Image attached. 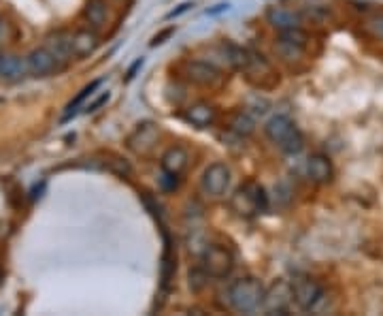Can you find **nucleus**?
Instances as JSON below:
<instances>
[{
  "mask_svg": "<svg viewBox=\"0 0 383 316\" xmlns=\"http://www.w3.org/2000/svg\"><path fill=\"white\" fill-rule=\"evenodd\" d=\"M164 235V254H162V288L168 290L170 286V280L175 276V270H177V252H175V246H173V239L168 235V231L164 229L162 231Z\"/></svg>",
  "mask_w": 383,
  "mask_h": 316,
  "instance_id": "nucleus-19",
  "label": "nucleus"
},
{
  "mask_svg": "<svg viewBox=\"0 0 383 316\" xmlns=\"http://www.w3.org/2000/svg\"><path fill=\"white\" fill-rule=\"evenodd\" d=\"M0 32H3V21H0Z\"/></svg>",
  "mask_w": 383,
  "mask_h": 316,
  "instance_id": "nucleus-30",
  "label": "nucleus"
},
{
  "mask_svg": "<svg viewBox=\"0 0 383 316\" xmlns=\"http://www.w3.org/2000/svg\"><path fill=\"white\" fill-rule=\"evenodd\" d=\"M200 270L209 278H228L235 270V257L226 246L207 244L200 252Z\"/></svg>",
  "mask_w": 383,
  "mask_h": 316,
  "instance_id": "nucleus-4",
  "label": "nucleus"
},
{
  "mask_svg": "<svg viewBox=\"0 0 383 316\" xmlns=\"http://www.w3.org/2000/svg\"><path fill=\"white\" fill-rule=\"evenodd\" d=\"M264 295H266V290H264L262 282L255 280V278L235 280L226 290L228 306L233 308L235 312H239V314L255 312L264 304Z\"/></svg>",
  "mask_w": 383,
  "mask_h": 316,
  "instance_id": "nucleus-1",
  "label": "nucleus"
},
{
  "mask_svg": "<svg viewBox=\"0 0 383 316\" xmlns=\"http://www.w3.org/2000/svg\"><path fill=\"white\" fill-rule=\"evenodd\" d=\"M279 41L290 43V45H296V47H302V50H304L306 41H309V35H306L302 28H288V30H281Z\"/></svg>",
  "mask_w": 383,
  "mask_h": 316,
  "instance_id": "nucleus-22",
  "label": "nucleus"
},
{
  "mask_svg": "<svg viewBox=\"0 0 383 316\" xmlns=\"http://www.w3.org/2000/svg\"><path fill=\"white\" fill-rule=\"evenodd\" d=\"M292 299L302 312H315L324 301V288L309 276H296L292 280Z\"/></svg>",
  "mask_w": 383,
  "mask_h": 316,
  "instance_id": "nucleus-5",
  "label": "nucleus"
},
{
  "mask_svg": "<svg viewBox=\"0 0 383 316\" xmlns=\"http://www.w3.org/2000/svg\"><path fill=\"white\" fill-rule=\"evenodd\" d=\"M107 101H109V92H107V94H102L100 99H96V101H94L92 105H88V109H86V111H96V109H98V107H100L102 103H107Z\"/></svg>",
  "mask_w": 383,
  "mask_h": 316,
  "instance_id": "nucleus-26",
  "label": "nucleus"
},
{
  "mask_svg": "<svg viewBox=\"0 0 383 316\" xmlns=\"http://www.w3.org/2000/svg\"><path fill=\"white\" fill-rule=\"evenodd\" d=\"M190 152L184 148V145H170V148L162 154L160 158V167L164 174H170V176H177L181 178L188 167H190Z\"/></svg>",
  "mask_w": 383,
  "mask_h": 316,
  "instance_id": "nucleus-11",
  "label": "nucleus"
},
{
  "mask_svg": "<svg viewBox=\"0 0 383 316\" xmlns=\"http://www.w3.org/2000/svg\"><path fill=\"white\" fill-rule=\"evenodd\" d=\"M266 19H268L271 26L277 28L279 32H281V30H288V28H300V24H302L300 13L292 11V9H284V7H273V9H268Z\"/></svg>",
  "mask_w": 383,
  "mask_h": 316,
  "instance_id": "nucleus-16",
  "label": "nucleus"
},
{
  "mask_svg": "<svg viewBox=\"0 0 383 316\" xmlns=\"http://www.w3.org/2000/svg\"><path fill=\"white\" fill-rule=\"evenodd\" d=\"M98 47V35L94 32V28H84L72 32V58H86L90 54L96 52Z\"/></svg>",
  "mask_w": 383,
  "mask_h": 316,
  "instance_id": "nucleus-18",
  "label": "nucleus"
},
{
  "mask_svg": "<svg viewBox=\"0 0 383 316\" xmlns=\"http://www.w3.org/2000/svg\"><path fill=\"white\" fill-rule=\"evenodd\" d=\"M230 129H233L235 133H239V135H251L253 133V120L245 113V111H241V113H237L235 118H233V122H230Z\"/></svg>",
  "mask_w": 383,
  "mask_h": 316,
  "instance_id": "nucleus-23",
  "label": "nucleus"
},
{
  "mask_svg": "<svg viewBox=\"0 0 383 316\" xmlns=\"http://www.w3.org/2000/svg\"><path fill=\"white\" fill-rule=\"evenodd\" d=\"M26 64H28V75L32 77H47L51 73H58L64 64L51 54L47 47H39V50H32L28 56H26Z\"/></svg>",
  "mask_w": 383,
  "mask_h": 316,
  "instance_id": "nucleus-10",
  "label": "nucleus"
},
{
  "mask_svg": "<svg viewBox=\"0 0 383 316\" xmlns=\"http://www.w3.org/2000/svg\"><path fill=\"white\" fill-rule=\"evenodd\" d=\"M243 73L247 75V80L255 86V88H262V90H271L279 84V77H277V73L273 68V64L260 56V54H255L249 50L247 54V62L243 66Z\"/></svg>",
  "mask_w": 383,
  "mask_h": 316,
  "instance_id": "nucleus-7",
  "label": "nucleus"
},
{
  "mask_svg": "<svg viewBox=\"0 0 383 316\" xmlns=\"http://www.w3.org/2000/svg\"><path fill=\"white\" fill-rule=\"evenodd\" d=\"M217 107L207 103V101H200V103H194L186 109V120L190 124L198 127V129H207L211 124L217 122Z\"/></svg>",
  "mask_w": 383,
  "mask_h": 316,
  "instance_id": "nucleus-14",
  "label": "nucleus"
},
{
  "mask_svg": "<svg viewBox=\"0 0 383 316\" xmlns=\"http://www.w3.org/2000/svg\"><path fill=\"white\" fill-rule=\"evenodd\" d=\"M230 186V169L224 162H211L200 178V190L209 199H219Z\"/></svg>",
  "mask_w": 383,
  "mask_h": 316,
  "instance_id": "nucleus-9",
  "label": "nucleus"
},
{
  "mask_svg": "<svg viewBox=\"0 0 383 316\" xmlns=\"http://www.w3.org/2000/svg\"><path fill=\"white\" fill-rule=\"evenodd\" d=\"M158 141H160V129L153 122H143L128 135L126 145H128V150H132L137 156L147 158L153 154V150H156Z\"/></svg>",
  "mask_w": 383,
  "mask_h": 316,
  "instance_id": "nucleus-8",
  "label": "nucleus"
},
{
  "mask_svg": "<svg viewBox=\"0 0 383 316\" xmlns=\"http://www.w3.org/2000/svg\"><path fill=\"white\" fill-rule=\"evenodd\" d=\"M47 50L54 54L62 64H66L72 58V32L68 30H60L56 35H51L47 39Z\"/></svg>",
  "mask_w": 383,
  "mask_h": 316,
  "instance_id": "nucleus-17",
  "label": "nucleus"
},
{
  "mask_svg": "<svg viewBox=\"0 0 383 316\" xmlns=\"http://www.w3.org/2000/svg\"><path fill=\"white\" fill-rule=\"evenodd\" d=\"M28 75L26 58L15 54H0V82H19Z\"/></svg>",
  "mask_w": 383,
  "mask_h": 316,
  "instance_id": "nucleus-13",
  "label": "nucleus"
},
{
  "mask_svg": "<svg viewBox=\"0 0 383 316\" xmlns=\"http://www.w3.org/2000/svg\"><path fill=\"white\" fill-rule=\"evenodd\" d=\"M290 304H294V299H292V286L286 284V282H279V284L273 286V293H266L264 295V304L262 306H266V310L271 314H286L288 308H290Z\"/></svg>",
  "mask_w": 383,
  "mask_h": 316,
  "instance_id": "nucleus-12",
  "label": "nucleus"
},
{
  "mask_svg": "<svg viewBox=\"0 0 383 316\" xmlns=\"http://www.w3.org/2000/svg\"><path fill=\"white\" fill-rule=\"evenodd\" d=\"M160 186H162L164 190L173 192V190H177V188H179V178H177V176H170V174H164V171H162V178H160Z\"/></svg>",
  "mask_w": 383,
  "mask_h": 316,
  "instance_id": "nucleus-24",
  "label": "nucleus"
},
{
  "mask_svg": "<svg viewBox=\"0 0 383 316\" xmlns=\"http://www.w3.org/2000/svg\"><path fill=\"white\" fill-rule=\"evenodd\" d=\"M371 24H373V30H375V35L383 39V13H381V15H377V17H375Z\"/></svg>",
  "mask_w": 383,
  "mask_h": 316,
  "instance_id": "nucleus-25",
  "label": "nucleus"
},
{
  "mask_svg": "<svg viewBox=\"0 0 383 316\" xmlns=\"http://www.w3.org/2000/svg\"><path fill=\"white\" fill-rule=\"evenodd\" d=\"M266 137L277 145L281 152L286 154H298L304 148V137L298 131V127L292 122L288 115H273L266 127H264Z\"/></svg>",
  "mask_w": 383,
  "mask_h": 316,
  "instance_id": "nucleus-3",
  "label": "nucleus"
},
{
  "mask_svg": "<svg viewBox=\"0 0 383 316\" xmlns=\"http://www.w3.org/2000/svg\"><path fill=\"white\" fill-rule=\"evenodd\" d=\"M181 75L186 82L200 88H217L224 82L222 71L209 60H186L181 64Z\"/></svg>",
  "mask_w": 383,
  "mask_h": 316,
  "instance_id": "nucleus-6",
  "label": "nucleus"
},
{
  "mask_svg": "<svg viewBox=\"0 0 383 316\" xmlns=\"http://www.w3.org/2000/svg\"><path fill=\"white\" fill-rule=\"evenodd\" d=\"M230 5L228 3H222V5H217V9H211V11H207L209 15H213V13H219V11H224V9H228Z\"/></svg>",
  "mask_w": 383,
  "mask_h": 316,
  "instance_id": "nucleus-29",
  "label": "nucleus"
},
{
  "mask_svg": "<svg viewBox=\"0 0 383 316\" xmlns=\"http://www.w3.org/2000/svg\"><path fill=\"white\" fill-rule=\"evenodd\" d=\"M306 174L315 184H330L335 178V165L324 154H313L306 160Z\"/></svg>",
  "mask_w": 383,
  "mask_h": 316,
  "instance_id": "nucleus-15",
  "label": "nucleus"
},
{
  "mask_svg": "<svg viewBox=\"0 0 383 316\" xmlns=\"http://www.w3.org/2000/svg\"><path fill=\"white\" fill-rule=\"evenodd\" d=\"M84 15H86V19L90 21V26L94 30L102 28L105 26V21H107V3L105 0H88Z\"/></svg>",
  "mask_w": 383,
  "mask_h": 316,
  "instance_id": "nucleus-20",
  "label": "nucleus"
},
{
  "mask_svg": "<svg viewBox=\"0 0 383 316\" xmlns=\"http://www.w3.org/2000/svg\"><path fill=\"white\" fill-rule=\"evenodd\" d=\"M190 7H192V3H184V5H179V9H177V11H170V13H168L166 17L170 19V17H177V15H181V13H186V11H188Z\"/></svg>",
  "mask_w": 383,
  "mask_h": 316,
  "instance_id": "nucleus-28",
  "label": "nucleus"
},
{
  "mask_svg": "<svg viewBox=\"0 0 383 316\" xmlns=\"http://www.w3.org/2000/svg\"><path fill=\"white\" fill-rule=\"evenodd\" d=\"M230 207H233L237 216L243 218L258 216L268 207V194L262 184H258L255 180H247L235 190L233 199H230Z\"/></svg>",
  "mask_w": 383,
  "mask_h": 316,
  "instance_id": "nucleus-2",
  "label": "nucleus"
},
{
  "mask_svg": "<svg viewBox=\"0 0 383 316\" xmlns=\"http://www.w3.org/2000/svg\"><path fill=\"white\" fill-rule=\"evenodd\" d=\"M100 86H102V80H94V82H90V84L79 92V94H77L75 99L66 105V113L62 115V122H68V120H70L72 115H77V109H79V107L84 105V101H86V99H90V96H92Z\"/></svg>",
  "mask_w": 383,
  "mask_h": 316,
  "instance_id": "nucleus-21",
  "label": "nucleus"
},
{
  "mask_svg": "<svg viewBox=\"0 0 383 316\" xmlns=\"http://www.w3.org/2000/svg\"><path fill=\"white\" fill-rule=\"evenodd\" d=\"M141 66H143V58H139V60H137V62H135V64H132L130 68H128V73H126V80H128V82H130V80L135 77V73H137V68H141Z\"/></svg>",
  "mask_w": 383,
  "mask_h": 316,
  "instance_id": "nucleus-27",
  "label": "nucleus"
}]
</instances>
